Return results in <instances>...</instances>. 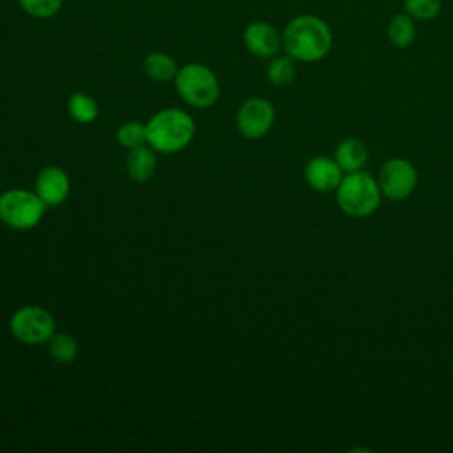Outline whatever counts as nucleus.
<instances>
[{"mask_svg":"<svg viewBox=\"0 0 453 453\" xmlns=\"http://www.w3.org/2000/svg\"><path fill=\"white\" fill-rule=\"evenodd\" d=\"M285 53L297 62H319L333 46V32L329 25L315 14L294 16L281 32Z\"/></svg>","mask_w":453,"mask_h":453,"instance_id":"f257e3e1","label":"nucleus"},{"mask_svg":"<svg viewBox=\"0 0 453 453\" xmlns=\"http://www.w3.org/2000/svg\"><path fill=\"white\" fill-rule=\"evenodd\" d=\"M147 143L163 154L186 149L195 136V120L179 108H165L154 113L145 124Z\"/></svg>","mask_w":453,"mask_h":453,"instance_id":"f03ea898","label":"nucleus"},{"mask_svg":"<svg viewBox=\"0 0 453 453\" xmlns=\"http://www.w3.org/2000/svg\"><path fill=\"white\" fill-rule=\"evenodd\" d=\"M380 188L365 172H349L336 188V202L340 209L354 218H365L375 212L380 203Z\"/></svg>","mask_w":453,"mask_h":453,"instance_id":"7ed1b4c3","label":"nucleus"},{"mask_svg":"<svg viewBox=\"0 0 453 453\" xmlns=\"http://www.w3.org/2000/svg\"><path fill=\"white\" fill-rule=\"evenodd\" d=\"M175 90L184 103L195 108H209L219 97V81L203 64L182 65L175 78Z\"/></svg>","mask_w":453,"mask_h":453,"instance_id":"20e7f679","label":"nucleus"},{"mask_svg":"<svg viewBox=\"0 0 453 453\" xmlns=\"http://www.w3.org/2000/svg\"><path fill=\"white\" fill-rule=\"evenodd\" d=\"M46 207L35 191L7 189L0 195V221L12 230H30L41 223Z\"/></svg>","mask_w":453,"mask_h":453,"instance_id":"39448f33","label":"nucleus"},{"mask_svg":"<svg viewBox=\"0 0 453 453\" xmlns=\"http://www.w3.org/2000/svg\"><path fill=\"white\" fill-rule=\"evenodd\" d=\"M9 327L18 342L39 345L46 343L55 333V319L41 306H23L12 313Z\"/></svg>","mask_w":453,"mask_h":453,"instance_id":"423d86ee","label":"nucleus"},{"mask_svg":"<svg viewBox=\"0 0 453 453\" xmlns=\"http://www.w3.org/2000/svg\"><path fill=\"white\" fill-rule=\"evenodd\" d=\"M418 184V173L411 161L393 157L379 172V188L389 200L407 198Z\"/></svg>","mask_w":453,"mask_h":453,"instance_id":"0eeeda50","label":"nucleus"},{"mask_svg":"<svg viewBox=\"0 0 453 453\" xmlns=\"http://www.w3.org/2000/svg\"><path fill=\"white\" fill-rule=\"evenodd\" d=\"M274 122V108L264 97L246 99L237 110L235 124L239 133L248 140L262 138Z\"/></svg>","mask_w":453,"mask_h":453,"instance_id":"6e6552de","label":"nucleus"},{"mask_svg":"<svg viewBox=\"0 0 453 453\" xmlns=\"http://www.w3.org/2000/svg\"><path fill=\"white\" fill-rule=\"evenodd\" d=\"M246 50L258 58H271L283 48L281 32L267 21H253L246 27L242 35Z\"/></svg>","mask_w":453,"mask_h":453,"instance_id":"1a4fd4ad","label":"nucleus"},{"mask_svg":"<svg viewBox=\"0 0 453 453\" xmlns=\"http://www.w3.org/2000/svg\"><path fill=\"white\" fill-rule=\"evenodd\" d=\"M69 188H71V184H69L67 173L60 166L50 165V166H44L37 173L34 191L39 195V198L46 205L55 207V205H60L67 198Z\"/></svg>","mask_w":453,"mask_h":453,"instance_id":"9d476101","label":"nucleus"},{"mask_svg":"<svg viewBox=\"0 0 453 453\" xmlns=\"http://www.w3.org/2000/svg\"><path fill=\"white\" fill-rule=\"evenodd\" d=\"M304 179L317 191H333L342 180V168L326 156H315L304 166Z\"/></svg>","mask_w":453,"mask_h":453,"instance_id":"9b49d317","label":"nucleus"},{"mask_svg":"<svg viewBox=\"0 0 453 453\" xmlns=\"http://www.w3.org/2000/svg\"><path fill=\"white\" fill-rule=\"evenodd\" d=\"M157 159L154 154V149L149 143L138 145L134 149H129L126 156V170L131 180L134 182H147L156 173Z\"/></svg>","mask_w":453,"mask_h":453,"instance_id":"f8f14e48","label":"nucleus"},{"mask_svg":"<svg viewBox=\"0 0 453 453\" xmlns=\"http://www.w3.org/2000/svg\"><path fill=\"white\" fill-rule=\"evenodd\" d=\"M366 159H368V149L357 138L343 140L336 147V152H334V161L345 172H357V170H361L365 166Z\"/></svg>","mask_w":453,"mask_h":453,"instance_id":"ddd939ff","label":"nucleus"},{"mask_svg":"<svg viewBox=\"0 0 453 453\" xmlns=\"http://www.w3.org/2000/svg\"><path fill=\"white\" fill-rule=\"evenodd\" d=\"M416 39V23L414 19L405 14H395L389 23H388V41L393 48L403 50L407 46H411Z\"/></svg>","mask_w":453,"mask_h":453,"instance_id":"4468645a","label":"nucleus"},{"mask_svg":"<svg viewBox=\"0 0 453 453\" xmlns=\"http://www.w3.org/2000/svg\"><path fill=\"white\" fill-rule=\"evenodd\" d=\"M143 71L154 81H170L175 78L179 69L170 55L163 51H152L143 58Z\"/></svg>","mask_w":453,"mask_h":453,"instance_id":"2eb2a0df","label":"nucleus"},{"mask_svg":"<svg viewBox=\"0 0 453 453\" xmlns=\"http://www.w3.org/2000/svg\"><path fill=\"white\" fill-rule=\"evenodd\" d=\"M296 62L297 60L292 58L288 53L271 57V60L265 67L267 80L276 87H285V85L292 83L296 80V74H297Z\"/></svg>","mask_w":453,"mask_h":453,"instance_id":"dca6fc26","label":"nucleus"},{"mask_svg":"<svg viewBox=\"0 0 453 453\" xmlns=\"http://www.w3.org/2000/svg\"><path fill=\"white\" fill-rule=\"evenodd\" d=\"M46 343H48L50 357L55 359L57 363L65 365L74 361L78 356V343L67 333H53Z\"/></svg>","mask_w":453,"mask_h":453,"instance_id":"f3484780","label":"nucleus"},{"mask_svg":"<svg viewBox=\"0 0 453 453\" xmlns=\"http://www.w3.org/2000/svg\"><path fill=\"white\" fill-rule=\"evenodd\" d=\"M67 111L69 115L80 122V124H88L97 119V103L85 92H74L71 94L67 101Z\"/></svg>","mask_w":453,"mask_h":453,"instance_id":"a211bd4d","label":"nucleus"},{"mask_svg":"<svg viewBox=\"0 0 453 453\" xmlns=\"http://www.w3.org/2000/svg\"><path fill=\"white\" fill-rule=\"evenodd\" d=\"M442 0H403V12L418 21H432L441 14Z\"/></svg>","mask_w":453,"mask_h":453,"instance_id":"6ab92c4d","label":"nucleus"},{"mask_svg":"<svg viewBox=\"0 0 453 453\" xmlns=\"http://www.w3.org/2000/svg\"><path fill=\"white\" fill-rule=\"evenodd\" d=\"M117 142L119 145L126 147V149H134L138 145L147 143V133H145V124L138 122V120H129L124 122L119 129H117Z\"/></svg>","mask_w":453,"mask_h":453,"instance_id":"aec40b11","label":"nucleus"},{"mask_svg":"<svg viewBox=\"0 0 453 453\" xmlns=\"http://www.w3.org/2000/svg\"><path fill=\"white\" fill-rule=\"evenodd\" d=\"M18 2L28 16L37 19H48L55 16L64 4V0H18Z\"/></svg>","mask_w":453,"mask_h":453,"instance_id":"412c9836","label":"nucleus"}]
</instances>
